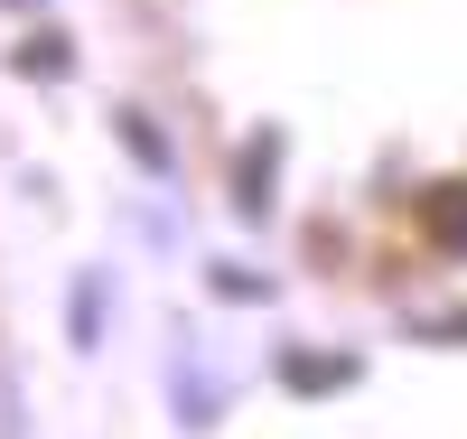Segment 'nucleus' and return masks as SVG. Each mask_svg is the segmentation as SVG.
I'll use <instances>...</instances> for the list:
<instances>
[{
	"instance_id": "obj_2",
	"label": "nucleus",
	"mask_w": 467,
	"mask_h": 439,
	"mask_svg": "<svg viewBox=\"0 0 467 439\" xmlns=\"http://www.w3.org/2000/svg\"><path fill=\"white\" fill-rule=\"evenodd\" d=\"M19 66H28V75H57V66H66V37H28Z\"/></svg>"
},
{
	"instance_id": "obj_1",
	"label": "nucleus",
	"mask_w": 467,
	"mask_h": 439,
	"mask_svg": "<svg viewBox=\"0 0 467 439\" xmlns=\"http://www.w3.org/2000/svg\"><path fill=\"white\" fill-rule=\"evenodd\" d=\"M420 225H431V244L467 253V178H458V187H431V196H420Z\"/></svg>"
}]
</instances>
